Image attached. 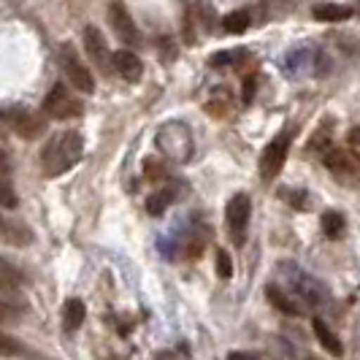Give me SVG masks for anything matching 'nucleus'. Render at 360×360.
Masks as SVG:
<instances>
[{"label": "nucleus", "instance_id": "f257e3e1", "mask_svg": "<svg viewBox=\"0 0 360 360\" xmlns=\"http://www.w3.org/2000/svg\"><path fill=\"white\" fill-rule=\"evenodd\" d=\"M82 155H84L82 133L60 130L57 136L49 139V144L44 146V152H41V171H44V176L54 179V176L71 171L73 165L82 160Z\"/></svg>", "mask_w": 360, "mask_h": 360}, {"label": "nucleus", "instance_id": "f03ea898", "mask_svg": "<svg viewBox=\"0 0 360 360\" xmlns=\"http://www.w3.org/2000/svg\"><path fill=\"white\" fill-rule=\"evenodd\" d=\"M155 144H158V149H160L168 160L179 162V165L193 160V152H195L193 130L184 125V122H179V120L165 122L158 130V136H155Z\"/></svg>", "mask_w": 360, "mask_h": 360}, {"label": "nucleus", "instance_id": "7ed1b4c3", "mask_svg": "<svg viewBox=\"0 0 360 360\" xmlns=\"http://www.w3.org/2000/svg\"><path fill=\"white\" fill-rule=\"evenodd\" d=\"M285 276H288V288L295 292V301L307 304V307L317 309L328 304V288L320 279H314L307 271L295 269V266H285Z\"/></svg>", "mask_w": 360, "mask_h": 360}, {"label": "nucleus", "instance_id": "20e7f679", "mask_svg": "<svg viewBox=\"0 0 360 360\" xmlns=\"http://www.w3.org/2000/svg\"><path fill=\"white\" fill-rule=\"evenodd\" d=\"M292 136H295L292 130H282V133H276L269 144L263 146L260 160H257V171H260V176H263L266 181L276 179V176L282 174V168H285V162H288V152H290V144H292Z\"/></svg>", "mask_w": 360, "mask_h": 360}, {"label": "nucleus", "instance_id": "39448f33", "mask_svg": "<svg viewBox=\"0 0 360 360\" xmlns=\"http://www.w3.org/2000/svg\"><path fill=\"white\" fill-rule=\"evenodd\" d=\"M323 162H325V168H328L339 181L349 184V187H360V158L355 152L330 146L323 155Z\"/></svg>", "mask_w": 360, "mask_h": 360}, {"label": "nucleus", "instance_id": "423d86ee", "mask_svg": "<svg viewBox=\"0 0 360 360\" xmlns=\"http://www.w3.org/2000/svg\"><path fill=\"white\" fill-rule=\"evenodd\" d=\"M44 114L52 120H76L84 114V103L65 84H54L44 98Z\"/></svg>", "mask_w": 360, "mask_h": 360}, {"label": "nucleus", "instance_id": "0eeeda50", "mask_svg": "<svg viewBox=\"0 0 360 360\" xmlns=\"http://www.w3.org/2000/svg\"><path fill=\"white\" fill-rule=\"evenodd\" d=\"M3 122H6L8 130H14L19 139H27V141L38 139L46 130L44 117L36 114V111H30L27 106H8L3 111Z\"/></svg>", "mask_w": 360, "mask_h": 360}, {"label": "nucleus", "instance_id": "6e6552de", "mask_svg": "<svg viewBox=\"0 0 360 360\" xmlns=\"http://www.w3.org/2000/svg\"><path fill=\"white\" fill-rule=\"evenodd\" d=\"M60 68L65 73V79H68V84L76 87L79 92H87L92 95L95 92V76L90 73V68L79 60V54L73 49L71 44H65L63 49H60Z\"/></svg>", "mask_w": 360, "mask_h": 360}, {"label": "nucleus", "instance_id": "1a4fd4ad", "mask_svg": "<svg viewBox=\"0 0 360 360\" xmlns=\"http://www.w3.org/2000/svg\"><path fill=\"white\" fill-rule=\"evenodd\" d=\"M250 214H252V200L247 193H236L233 198L225 206V222H228V233L236 244H244V233L250 225Z\"/></svg>", "mask_w": 360, "mask_h": 360}, {"label": "nucleus", "instance_id": "9d476101", "mask_svg": "<svg viewBox=\"0 0 360 360\" xmlns=\"http://www.w3.org/2000/svg\"><path fill=\"white\" fill-rule=\"evenodd\" d=\"M82 38H84L87 60H90L92 65H98L101 71L108 73V68H111V57H114V54H108V44H106V38H103V33H101L98 27L87 25L84 33H82Z\"/></svg>", "mask_w": 360, "mask_h": 360}, {"label": "nucleus", "instance_id": "9b49d317", "mask_svg": "<svg viewBox=\"0 0 360 360\" xmlns=\"http://www.w3.org/2000/svg\"><path fill=\"white\" fill-rule=\"evenodd\" d=\"M108 22H111L114 33L120 36V41H125V44H141V33H139L136 22L130 17V11H127L122 3H111L108 6Z\"/></svg>", "mask_w": 360, "mask_h": 360}, {"label": "nucleus", "instance_id": "f8f14e48", "mask_svg": "<svg viewBox=\"0 0 360 360\" xmlns=\"http://www.w3.org/2000/svg\"><path fill=\"white\" fill-rule=\"evenodd\" d=\"M111 68L120 73L125 82H139V79L144 76V63H141V57H139L136 52H130V49L114 52V57H111Z\"/></svg>", "mask_w": 360, "mask_h": 360}, {"label": "nucleus", "instance_id": "ddd939ff", "mask_svg": "<svg viewBox=\"0 0 360 360\" xmlns=\"http://www.w3.org/2000/svg\"><path fill=\"white\" fill-rule=\"evenodd\" d=\"M3 241L11 244V247H30L33 244V231L22 222V219H14V217H3Z\"/></svg>", "mask_w": 360, "mask_h": 360}, {"label": "nucleus", "instance_id": "4468645a", "mask_svg": "<svg viewBox=\"0 0 360 360\" xmlns=\"http://www.w3.org/2000/svg\"><path fill=\"white\" fill-rule=\"evenodd\" d=\"M311 328H314V336H317V342L323 344L325 349L333 355V358H342L344 355V344L342 339L325 325V320H320V317H314V323H311Z\"/></svg>", "mask_w": 360, "mask_h": 360}, {"label": "nucleus", "instance_id": "2eb2a0df", "mask_svg": "<svg viewBox=\"0 0 360 360\" xmlns=\"http://www.w3.org/2000/svg\"><path fill=\"white\" fill-rule=\"evenodd\" d=\"M266 298H269L274 309H279L282 314H290V317H298L301 314V307H298V301L295 298H290L285 290L279 288V285H269L266 288Z\"/></svg>", "mask_w": 360, "mask_h": 360}, {"label": "nucleus", "instance_id": "dca6fc26", "mask_svg": "<svg viewBox=\"0 0 360 360\" xmlns=\"http://www.w3.org/2000/svg\"><path fill=\"white\" fill-rule=\"evenodd\" d=\"M311 14H314V19H320V22H344V19H349L355 14V8L339 6V3H320V6L311 8Z\"/></svg>", "mask_w": 360, "mask_h": 360}, {"label": "nucleus", "instance_id": "f3484780", "mask_svg": "<svg viewBox=\"0 0 360 360\" xmlns=\"http://www.w3.org/2000/svg\"><path fill=\"white\" fill-rule=\"evenodd\" d=\"M84 317H87V309L82 304V298H68L65 307H63V328L65 330H79Z\"/></svg>", "mask_w": 360, "mask_h": 360}, {"label": "nucleus", "instance_id": "a211bd4d", "mask_svg": "<svg viewBox=\"0 0 360 360\" xmlns=\"http://www.w3.org/2000/svg\"><path fill=\"white\" fill-rule=\"evenodd\" d=\"M27 309V301H25V295L14 288H0V311H3V317H11V314H19V311H25Z\"/></svg>", "mask_w": 360, "mask_h": 360}, {"label": "nucleus", "instance_id": "6ab92c4d", "mask_svg": "<svg viewBox=\"0 0 360 360\" xmlns=\"http://www.w3.org/2000/svg\"><path fill=\"white\" fill-rule=\"evenodd\" d=\"M174 200H176V190H174V187H162V190L152 193V195L146 198V212H149V217H162L165 209H168Z\"/></svg>", "mask_w": 360, "mask_h": 360}, {"label": "nucleus", "instance_id": "aec40b11", "mask_svg": "<svg viewBox=\"0 0 360 360\" xmlns=\"http://www.w3.org/2000/svg\"><path fill=\"white\" fill-rule=\"evenodd\" d=\"M320 225H323V233L328 236V238H342L344 231H347V219H344V214L342 212H336V209L323 212Z\"/></svg>", "mask_w": 360, "mask_h": 360}, {"label": "nucleus", "instance_id": "412c9836", "mask_svg": "<svg viewBox=\"0 0 360 360\" xmlns=\"http://www.w3.org/2000/svg\"><path fill=\"white\" fill-rule=\"evenodd\" d=\"M250 11L247 8H238V11H231V14H225L222 17V27H225V33H231V36H241V33H247V27H250Z\"/></svg>", "mask_w": 360, "mask_h": 360}, {"label": "nucleus", "instance_id": "4be33fe9", "mask_svg": "<svg viewBox=\"0 0 360 360\" xmlns=\"http://www.w3.org/2000/svg\"><path fill=\"white\" fill-rule=\"evenodd\" d=\"M25 285V276H22V271H17L11 266V260H0V288H14V290H22Z\"/></svg>", "mask_w": 360, "mask_h": 360}, {"label": "nucleus", "instance_id": "5701e85b", "mask_svg": "<svg viewBox=\"0 0 360 360\" xmlns=\"http://www.w3.org/2000/svg\"><path fill=\"white\" fill-rule=\"evenodd\" d=\"M244 57H247V52H238V49H231V52H217V54L209 57V65H212V68H228V65H238Z\"/></svg>", "mask_w": 360, "mask_h": 360}, {"label": "nucleus", "instance_id": "b1692460", "mask_svg": "<svg viewBox=\"0 0 360 360\" xmlns=\"http://www.w3.org/2000/svg\"><path fill=\"white\" fill-rule=\"evenodd\" d=\"M231 106H233V101H231V95L225 90H219V98H212L209 103H206V111L212 114V117H225L228 111H231Z\"/></svg>", "mask_w": 360, "mask_h": 360}, {"label": "nucleus", "instance_id": "393cba45", "mask_svg": "<svg viewBox=\"0 0 360 360\" xmlns=\"http://www.w3.org/2000/svg\"><path fill=\"white\" fill-rule=\"evenodd\" d=\"M144 176L149 181H162L168 176V165L160 162L158 158H146L144 160Z\"/></svg>", "mask_w": 360, "mask_h": 360}, {"label": "nucleus", "instance_id": "a878e982", "mask_svg": "<svg viewBox=\"0 0 360 360\" xmlns=\"http://www.w3.org/2000/svg\"><path fill=\"white\" fill-rule=\"evenodd\" d=\"M214 269H217V276H219V279H231V276H233V260H231L228 250H217Z\"/></svg>", "mask_w": 360, "mask_h": 360}, {"label": "nucleus", "instance_id": "bb28decb", "mask_svg": "<svg viewBox=\"0 0 360 360\" xmlns=\"http://www.w3.org/2000/svg\"><path fill=\"white\" fill-rule=\"evenodd\" d=\"M288 203L292 206V209H298V212H307V209H311V198H309L307 190H288Z\"/></svg>", "mask_w": 360, "mask_h": 360}, {"label": "nucleus", "instance_id": "cd10ccee", "mask_svg": "<svg viewBox=\"0 0 360 360\" xmlns=\"http://www.w3.org/2000/svg\"><path fill=\"white\" fill-rule=\"evenodd\" d=\"M0 203H3V209H14V206H17V195H14V187H11V176H3V184H0Z\"/></svg>", "mask_w": 360, "mask_h": 360}, {"label": "nucleus", "instance_id": "c85d7f7f", "mask_svg": "<svg viewBox=\"0 0 360 360\" xmlns=\"http://www.w3.org/2000/svg\"><path fill=\"white\" fill-rule=\"evenodd\" d=\"M255 90H257V76L250 73V76L244 79V84H241V103H244V106H250L255 101Z\"/></svg>", "mask_w": 360, "mask_h": 360}, {"label": "nucleus", "instance_id": "c756f323", "mask_svg": "<svg viewBox=\"0 0 360 360\" xmlns=\"http://www.w3.org/2000/svg\"><path fill=\"white\" fill-rule=\"evenodd\" d=\"M155 360H190V347L187 344H179L176 349H165V352H158Z\"/></svg>", "mask_w": 360, "mask_h": 360}, {"label": "nucleus", "instance_id": "7c9ffc66", "mask_svg": "<svg viewBox=\"0 0 360 360\" xmlns=\"http://www.w3.org/2000/svg\"><path fill=\"white\" fill-rule=\"evenodd\" d=\"M158 49H160L162 60L165 63H171V60H176V46H174V41L168 36H162L160 41H158Z\"/></svg>", "mask_w": 360, "mask_h": 360}, {"label": "nucleus", "instance_id": "2f4dec72", "mask_svg": "<svg viewBox=\"0 0 360 360\" xmlns=\"http://www.w3.org/2000/svg\"><path fill=\"white\" fill-rule=\"evenodd\" d=\"M0 352L8 358V355H17V352H22V344H17L8 333H3L0 336Z\"/></svg>", "mask_w": 360, "mask_h": 360}, {"label": "nucleus", "instance_id": "473e14b6", "mask_svg": "<svg viewBox=\"0 0 360 360\" xmlns=\"http://www.w3.org/2000/svg\"><path fill=\"white\" fill-rule=\"evenodd\" d=\"M200 14H203V27H206V33H212V30H214V8H212V6H200Z\"/></svg>", "mask_w": 360, "mask_h": 360}, {"label": "nucleus", "instance_id": "72a5a7b5", "mask_svg": "<svg viewBox=\"0 0 360 360\" xmlns=\"http://www.w3.org/2000/svg\"><path fill=\"white\" fill-rule=\"evenodd\" d=\"M349 152H355L360 158V125L349 130Z\"/></svg>", "mask_w": 360, "mask_h": 360}, {"label": "nucleus", "instance_id": "f704fd0d", "mask_svg": "<svg viewBox=\"0 0 360 360\" xmlns=\"http://www.w3.org/2000/svg\"><path fill=\"white\" fill-rule=\"evenodd\" d=\"M228 360H260V355H255V352H231Z\"/></svg>", "mask_w": 360, "mask_h": 360}, {"label": "nucleus", "instance_id": "c9c22d12", "mask_svg": "<svg viewBox=\"0 0 360 360\" xmlns=\"http://www.w3.org/2000/svg\"><path fill=\"white\" fill-rule=\"evenodd\" d=\"M307 360H323V358H317V355H309Z\"/></svg>", "mask_w": 360, "mask_h": 360}]
</instances>
